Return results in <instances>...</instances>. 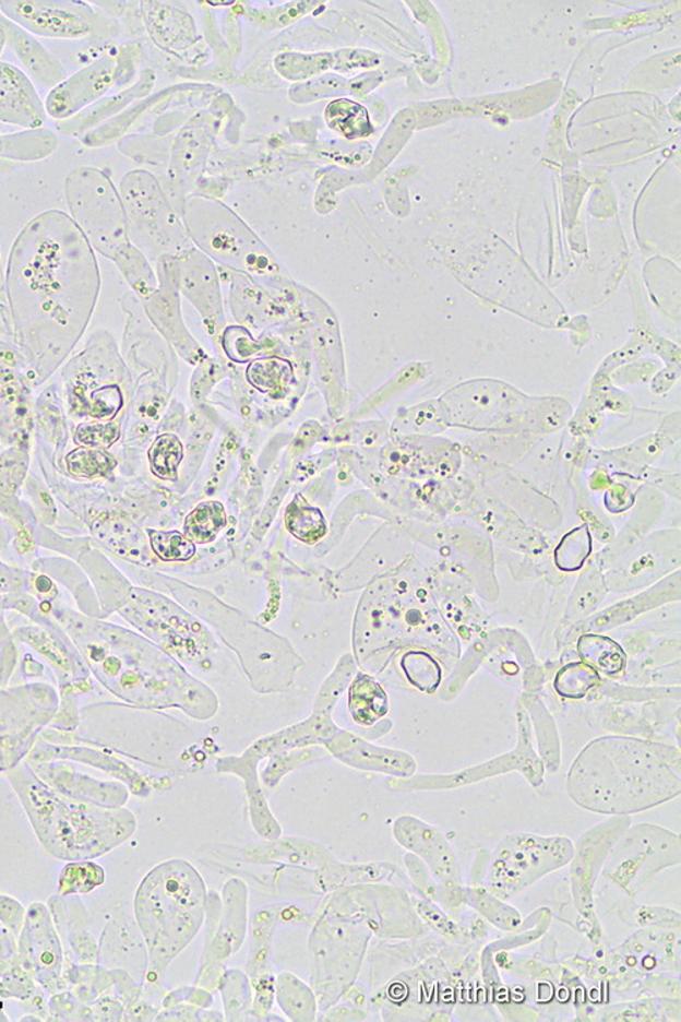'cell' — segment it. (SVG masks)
Segmentation results:
<instances>
[{
  "mask_svg": "<svg viewBox=\"0 0 681 1022\" xmlns=\"http://www.w3.org/2000/svg\"><path fill=\"white\" fill-rule=\"evenodd\" d=\"M37 776L58 793L71 798L91 801L104 807H123L128 804L129 791L123 785L98 782V780L84 776L71 771H55V769L37 768Z\"/></svg>",
  "mask_w": 681,
  "mask_h": 1022,
  "instance_id": "cell-17",
  "label": "cell"
},
{
  "mask_svg": "<svg viewBox=\"0 0 681 1022\" xmlns=\"http://www.w3.org/2000/svg\"><path fill=\"white\" fill-rule=\"evenodd\" d=\"M282 906L274 910L258 911L251 925V948L247 974L251 981L266 974L271 966L272 937L278 917L283 914Z\"/></svg>",
  "mask_w": 681,
  "mask_h": 1022,
  "instance_id": "cell-20",
  "label": "cell"
},
{
  "mask_svg": "<svg viewBox=\"0 0 681 1022\" xmlns=\"http://www.w3.org/2000/svg\"><path fill=\"white\" fill-rule=\"evenodd\" d=\"M122 201L128 219L141 233L163 241L181 243L187 229L164 194L160 183L145 170L130 173L123 179Z\"/></svg>",
  "mask_w": 681,
  "mask_h": 1022,
  "instance_id": "cell-10",
  "label": "cell"
},
{
  "mask_svg": "<svg viewBox=\"0 0 681 1022\" xmlns=\"http://www.w3.org/2000/svg\"><path fill=\"white\" fill-rule=\"evenodd\" d=\"M106 882L103 867L92 860L69 861L59 877L58 894L62 898L91 893Z\"/></svg>",
  "mask_w": 681,
  "mask_h": 1022,
  "instance_id": "cell-27",
  "label": "cell"
},
{
  "mask_svg": "<svg viewBox=\"0 0 681 1022\" xmlns=\"http://www.w3.org/2000/svg\"><path fill=\"white\" fill-rule=\"evenodd\" d=\"M219 990L223 993L227 1020H243V1014L250 1012L252 1002V987L249 977L238 970L228 971L223 976Z\"/></svg>",
  "mask_w": 681,
  "mask_h": 1022,
  "instance_id": "cell-30",
  "label": "cell"
},
{
  "mask_svg": "<svg viewBox=\"0 0 681 1022\" xmlns=\"http://www.w3.org/2000/svg\"><path fill=\"white\" fill-rule=\"evenodd\" d=\"M27 76L9 63L0 62V120L36 128L46 120V109Z\"/></svg>",
  "mask_w": 681,
  "mask_h": 1022,
  "instance_id": "cell-16",
  "label": "cell"
},
{
  "mask_svg": "<svg viewBox=\"0 0 681 1022\" xmlns=\"http://www.w3.org/2000/svg\"><path fill=\"white\" fill-rule=\"evenodd\" d=\"M600 681V673L589 664L570 663L557 674L553 687L558 694L570 700H580L589 694Z\"/></svg>",
  "mask_w": 681,
  "mask_h": 1022,
  "instance_id": "cell-29",
  "label": "cell"
},
{
  "mask_svg": "<svg viewBox=\"0 0 681 1022\" xmlns=\"http://www.w3.org/2000/svg\"><path fill=\"white\" fill-rule=\"evenodd\" d=\"M153 551L164 562H187L196 554L195 543L178 531H150Z\"/></svg>",
  "mask_w": 681,
  "mask_h": 1022,
  "instance_id": "cell-32",
  "label": "cell"
},
{
  "mask_svg": "<svg viewBox=\"0 0 681 1022\" xmlns=\"http://www.w3.org/2000/svg\"><path fill=\"white\" fill-rule=\"evenodd\" d=\"M227 526V513L223 503L207 501L186 516L184 533L192 543L207 544L216 540L219 532Z\"/></svg>",
  "mask_w": 681,
  "mask_h": 1022,
  "instance_id": "cell-25",
  "label": "cell"
},
{
  "mask_svg": "<svg viewBox=\"0 0 681 1022\" xmlns=\"http://www.w3.org/2000/svg\"><path fill=\"white\" fill-rule=\"evenodd\" d=\"M573 855L574 844L568 837L510 834L493 851L485 888L503 901L513 899L548 874L569 865Z\"/></svg>",
  "mask_w": 681,
  "mask_h": 1022,
  "instance_id": "cell-5",
  "label": "cell"
},
{
  "mask_svg": "<svg viewBox=\"0 0 681 1022\" xmlns=\"http://www.w3.org/2000/svg\"><path fill=\"white\" fill-rule=\"evenodd\" d=\"M68 468L76 476L106 475L115 468L112 457L100 449H79L68 455Z\"/></svg>",
  "mask_w": 681,
  "mask_h": 1022,
  "instance_id": "cell-33",
  "label": "cell"
},
{
  "mask_svg": "<svg viewBox=\"0 0 681 1022\" xmlns=\"http://www.w3.org/2000/svg\"><path fill=\"white\" fill-rule=\"evenodd\" d=\"M26 911L19 901L10 895L0 894V922L16 936L24 926Z\"/></svg>",
  "mask_w": 681,
  "mask_h": 1022,
  "instance_id": "cell-39",
  "label": "cell"
},
{
  "mask_svg": "<svg viewBox=\"0 0 681 1022\" xmlns=\"http://www.w3.org/2000/svg\"><path fill=\"white\" fill-rule=\"evenodd\" d=\"M629 816H617L611 820L598 823L592 831L582 836L571 859V887L576 908L581 915L589 920V925L597 926L595 908H593V888H595L598 874L606 863L609 852L614 843L630 828Z\"/></svg>",
  "mask_w": 681,
  "mask_h": 1022,
  "instance_id": "cell-11",
  "label": "cell"
},
{
  "mask_svg": "<svg viewBox=\"0 0 681 1022\" xmlns=\"http://www.w3.org/2000/svg\"><path fill=\"white\" fill-rule=\"evenodd\" d=\"M393 833L404 848L414 852L425 863L439 884L450 889L465 888L457 857L437 828L405 816L395 821Z\"/></svg>",
  "mask_w": 681,
  "mask_h": 1022,
  "instance_id": "cell-13",
  "label": "cell"
},
{
  "mask_svg": "<svg viewBox=\"0 0 681 1022\" xmlns=\"http://www.w3.org/2000/svg\"><path fill=\"white\" fill-rule=\"evenodd\" d=\"M92 406L95 417H111L122 408V395L117 387L106 388L95 394Z\"/></svg>",
  "mask_w": 681,
  "mask_h": 1022,
  "instance_id": "cell-40",
  "label": "cell"
},
{
  "mask_svg": "<svg viewBox=\"0 0 681 1022\" xmlns=\"http://www.w3.org/2000/svg\"><path fill=\"white\" fill-rule=\"evenodd\" d=\"M19 963L44 990L57 994L65 990L64 952L51 911L35 903L26 911L20 931Z\"/></svg>",
  "mask_w": 681,
  "mask_h": 1022,
  "instance_id": "cell-8",
  "label": "cell"
},
{
  "mask_svg": "<svg viewBox=\"0 0 681 1022\" xmlns=\"http://www.w3.org/2000/svg\"><path fill=\"white\" fill-rule=\"evenodd\" d=\"M19 947H16L14 934L8 930H0V976H3L11 966L19 963Z\"/></svg>",
  "mask_w": 681,
  "mask_h": 1022,
  "instance_id": "cell-41",
  "label": "cell"
},
{
  "mask_svg": "<svg viewBox=\"0 0 681 1022\" xmlns=\"http://www.w3.org/2000/svg\"><path fill=\"white\" fill-rule=\"evenodd\" d=\"M223 344L230 359L238 363L251 359L261 349V345L251 336V333L239 326L228 328L225 331Z\"/></svg>",
  "mask_w": 681,
  "mask_h": 1022,
  "instance_id": "cell-34",
  "label": "cell"
},
{
  "mask_svg": "<svg viewBox=\"0 0 681 1022\" xmlns=\"http://www.w3.org/2000/svg\"><path fill=\"white\" fill-rule=\"evenodd\" d=\"M184 457L183 444L172 433L158 437L150 450L151 470L163 480L178 479V470Z\"/></svg>",
  "mask_w": 681,
  "mask_h": 1022,
  "instance_id": "cell-31",
  "label": "cell"
},
{
  "mask_svg": "<svg viewBox=\"0 0 681 1022\" xmlns=\"http://www.w3.org/2000/svg\"><path fill=\"white\" fill-rule=\"evenodd\" d=\"M123 1008V1003L117 999L106 998L95 1003L92 1013H97V1020H122Z\"/></svg>",
  "mask_w": 681,
  "mask_h": 1022,
  "instance_id": "cell-42",
  "label": "cell"
},
{
  "mask_svg": "<svg viewBox=\"0 0 681 1022\" xmlns=\"http://www.w3.org/2000/svg\"><path fill=\"white\" fill-rule=\"evenodd\" d=\"M207 899L201 874L181 859L164 861L142 879L134 912L146 942L151 974H163L200 932Z\"/></svg>",
  "mask_w": 681,
  "mask_h": 1022,
  "instance_id": "cell-3",
  "label": "cell"
},
{
  "mask_svg": "<svg viewBox=\"0 0 681 1022\" xmlns=\"http://www.w3.org/2000/svg\"><path fill=\"white\" fill-rule=\"evenodd\" d=\"M328 128L338 131L348 140L362 139L372 131L370 117L366 108L348 98H338L326 109Z\"/></svg>",
  "mask_w": 681,
  "mask_h": 1022,
  "instance_id": "cell-24",
  "label": "cell"
},
{
  "mask_svg": "<svg viewBox=\"0 0 681 1022\" xmlns=\"http://www.w3.org/2000/svg\"><path fill=\"white\" fill-rule=\"evenodd\" d=\"M119 74L117 59L104 55L80 73L64 80L49 93L46 111L52 118L65 119L84 111L115 84Z\"/></svg>",
  "mask_w": 681,
  "mask_h": 1022,
  "instance_id": "cell-14",
  "label": "cell"
},
{
  "mask_svg": "<svg viewBox=\"0 0 681 1022\" xmlns=\"http://www.w3.org/2000/svg\"><path fill=\"white\" fill-rule=\"evenodd\" d=\"M285 526L301 543L316 544L326 536L327 521L322 511L298 494L285 511Z\"/></svg>",
  "mask_w": 681,
  "mask_h": 1022,
  "instance_id": "cell-23",
  "label": "cell"
},
{
  "mask_svg": "<svg viewBox=\"0 0 681 1022\" xmlns=\"http://www.w3.org/2000/svg\"><path fill=\"white\" fill-rule=\"evenodd\" d=\"M276 994L279 1007L292 1021H314L316 1018V996L314 991L292 974H282L276 981Z\"/></svg>",
  "mask_w": 681,
  "mask_h": 1022,
  "instance_id": "cell-22",
  "label": "cell"
},
{
  "mask_svg": "<svg viewBox=\"0 0 681 1022\" xmlns=\"http://www.w3.org/2000/svg\"><path fill=\"white\" fill-rule=\"evenodd\" d=\"M49 717V709L0 706V772L19 765Z\"/></svg>",
  "mask_w": 681,
  "mask_h": 1022,
  "instance_id": "cell-15",
  "label": "cell"
},
{
  "mask_svg": "<svg viewBox=\"0 0 681 1022\" xmlns=\"http://www.w3.org/2000/svg\"><path fill=\"white\" fill-rule=\"evenodd\" d=\"M417 910H419L422 917H425L428 925L435 928L439 934H442L443 937L450 939V941H464V934L461 928L455 925V923L450 919L446 914L439 911L435 903H432L430 900H422L417 903Z\"/></svg>",
  "mask_w": 681,
  "mask_h": 1022,
  "instance_id": "cell-36",
  "label": "cell"
},
{
  "mask_svg": "<svg viewBox=\"0 0 681 1022\" xmlns=\"http://www.w3.org/2000/svg\"><path fill=\"white\" fill-rule=\"evenodd\" d=\"M65 198L76 224L96 243H117L128 234L122 197L101 170L80 168L65 180Z\"/></svg>",
  "mask_w": 681,
  "mask_h": 1022,
  "instance_id": "cell-7",
  "label": "cell"
},
{
  "mask_svg": "<svg viewBox=\"0 0 681 1022\" xmlns=\"http://www.w3.org/2000/svg\"><path fill=\"white\" fill-rule=\"evenodd\" d=\"M349 712L356 724L371 727L389 712L386 691L368 675H357L349 689Z\"/></svg>",
  "mask_w": 681,
  "mask_h": 1022,
  "instance_id": "cell-19",
  "label": "cell"
},
{
  "mask_svg": "<svg viewBox=\"0 0 681 1022\" xmlns=\"http://www.w3.org/2000/svg\"><path fill=\"white\" fill-rule=\"evenodd\" d=\"M680 863V837L661 827L629 828L604 863V876L629 895L649 884L664 868Z\"/></svg>",
  "mask_w": 681,
  "mask_h": 1022,
  "instance_id": "cell-6",
  "label": "cell"
},
{
  "mask_svg": "<svg viewBox=\"0 0 681 1022\" xmlns=\"http://www.w3.org/2000/svg\"><path fill=\"white\" fill-rule=\"evenodd\" d=\"M247 379L262 393L279 394L292 381L294 367L288 360L265 357L251 363L247 368Z\"/></svg>",
  "mask_w": 681,
  "mask_h": 1022,
  "instance_id": "cell-26",
  "label": "cell"
},
{
  "mask_svg": "<svg viewBox=\"0 0 681 1022\" xmlns=\"http://www.w3.org/2000/svg\"><path fill=\"white\" fill-rule=\"evenodd\" d=\"M5 41L14 49L16 57L24 63L32 79L43 87L55 90L64 81L62 66L52 58L29 33L21 29L10 20L3 19Z\"/></svg>",
  "mask_w": 681,
  "mask_h": 1022,
  "instance_id": "cell-18",
  "label": "cell"
},
{
  "mask_svg": "<svg viewBox=\"0 0 681 1022\" xmlns=\"http://www.w3.org/2000/svg\"><path fill=\"white\" fill-rule=\"evenodd\" d=\"M252 990H254V999H252L250 1013L260 1015H266L271 1013L273 1007L274 994H276V979L272 974H262L261 976L255 977L254 981H251Z\"/></svg>",
  "mask_w": 681,
  "mask_h": 1022,
  "instance_id": "cell-37",
  "label": "cell"
},
{
  "mask_svg": "<svg viewBox=\"0 0 681 1022\" xmlns=\"http://www.w3.org/2000/svg\"><path fill=\"white\" fill-rule=\"evenodd\" d=\"M184 227L196 243L217 257L228 260L254 258L258 240L243 222L223 203L191 197L187 200L183 212Z\"/></svg>",
  "mask_w": 681,
  "mask_h": 1022,
  "instance_id": "cell-9",
  "label": "cell"
},
{
  "mask_svg": "<svg viewBox=\"0 0 681 1022\" xmlns=\"http://www.w3.org/2000/svg\"><path fill=\"white\" fill-rule=\"evenodd\" d=\"M444 408L449 421L455 426L479 428V430H541L551 426L546 423V401L515 393L502 383L471 382L444 395Z\"/></svg>",
  "mask_w": 681,
  "mask_h": 1022,
  "instance_id": "cell-4",
  "label": "cell"
},
{
  "mask_svg": "<svg viewBox=\"0 0 681 1022\" xmlns=\"http://www.w3.org/2000/svg\"><path fill=\"white\" fill-rule=\"evenodd\" d=\"M37 990L36 982L20 963L11 966L0 983V997L27 999Z\"/></svg>",
  "mask_w": 681,
  "mask_h": 1022,
  "instance_id": "cell-35",
  "label": "cell"
},
{
  "mask_svg": "<svg viewBox=\"0 0 681 1022\" xmlns=\"http://www.w3.org/2000/svg\"><path fill=\"white\" fill-rule=\"evenodd\" d=\"M81 442L91 448H107L118 441L119 428L115 425L84 426L76 432Z\"/></svg>",
  "mask_w": 681,
  "mask_h": 1022,
  "instance_id": "cell-38",
  "label": "cell"
},
{
  "mask_svg": "<svg viewBox=\"0 0 681 1022\" xmlns=\"http://www.w3.org/2000/svg\"><path fill=\"white\" fill-rule=\"evenodd\" d=\"M11 785L38 842L59 860H93L128 842L136 831L133 812L71 798L49 787L26 765L9 773Z\"/></svg>",
  "mask_w": 681,
  "mask_h": 1022,
  "instance_id": "cell-2",
  "label": "cell"
},
{
  "mask_svg": "<svg viewBox=\"0 0 681 1022\" xmlns=\"http://www.w3.org/2000/svg\"><path fill=\"white\" fill-rule=\"evenodd\" d=\"M680 788L679 750L630 738L592 741L568 777L575 805L607 816L653 809L677 798Z\"/></svg>",
  "mask_w": 681,
  "mask_h": 1022,
  "instance_id": "cell-1",
  "label": "cell"
},
{
  "mask_svg": "<svg viewBox=\"0 0 681 1022\" xmlns=\"http://www.w3.org/2000/svg\"><path fill=\"white\" fill-rule=\"evenodd\" d=\"M3 14L21 29L49 38H82L95 31L97 15L82 2H3Z\"/></svg>",
  "mask_w": 681,
  "mask_h": 1022,
  "instance_id": "cell-12",
  "label": "cell"
},
{
  "mask_svg": "<svg viewBox=\"0 0 681 1022\" xmlns=\"http://www.w3.org/2000/svg\"><path fill=\"white\" fill-rule=\"evenodd\" d=\"M465 903L474 906L488 920L502 930H515L521 925V916L513 906L504 904L487 888H466Z\"/></svg>",
  "mask_w": 681,
  "mask_h": 1022,
  "instance_id": "cell-28",
  "label": "cell"
},
{
  "mask_svg": "<svg viewBox=\"0 0 681 1022\" xmlns=\"http://www.w3.org/2000/svg\"><path fill=\"white\" fill-rule=\"evenodd\" d=\"M578 653L585 663L608 677H619L628 666V655L622 646L609 637L586 634L578 641Z\"/></svg>",
  "mask_w": 681,
  "mask_h": 1022,
  "instance_id": "cell-21",
  "label": "cell"
}]
</instances>
